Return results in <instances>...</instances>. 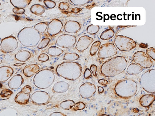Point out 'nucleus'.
Segmentation results:
<instances>
[{"mask_svg":"<svg viewBox=\"0 0 155 116\" xmlns=\"http://www.w3.org/2000/svg\"><path fill=\"white\" fill-rule=\"evenodd\" d=\"M127 65L124 57L118 56L112 58L104 62L101 66V71L104 76L113 77L123 72Z\"/></svg>","mask_w":155,"mask_h":116,"instance_id":"obj_1","label":"nucleus"},{"mask_svg":"<svg viewBox=\"0 0 155 116\" xmlns=\"http://www.w3.org/2000/svg\"><path fill=\"white\" fill-rule=\"evenodd\" d=\"M114 90L117 95L119 97L128 98L135 94L137 90V84L133 80L123 79L116 84Z\"/></svg>","mask_w":155,"mask_h":116,"instance_id":"obj_2","label":"nucleus"},{"mask_svg":"<svg viewBox=\"0 0 155 116\" xmlns=\"http://www.w3.org/2000/svg\"><path fill=\"white\" fill-rule=\"evenodd\" d=\"M140 84L144 90L147 92H155V69L149 70L143 74L140 78Z\"/></svg>","mask_w":155,"mask_h":116,"instance_id":"obj_3","label":"nucleus"},{"mask_svg":"<svg viewBox=\"0 0 155 116\" xmlns=\"http://www.w3.org/2000/svg\"><path fill=\"white\" fill-rule=\"evenodd\" d=\"M115 43L118 49L123 51H129L136 46V43L132 39L121 35L116 37Z\"/></svg>","mask_w":155,"mask_h":116,"instance_id":"obj_4","label":"nucleus"},{"mask_svg":"<svg viewBox=\"0 0 155 116\" xmlns=\"http://www.w3.org/2000/svg\"><path fill=\"white\" fill-rule=\"evenodd\" d=\"M134 62L141 67L145 68H150L153 62L145 52L139 51L136 52L133 56Z\"/></svg>","mask_w":155,"mask_h":116,"instance_id":"obj_5","label":"nucleus"},{"mask_svg":"<svg viewBox=\"0 0 155 116\" xmlns=\"http://www.w3.org/2000/svg\"><path fill=\"white\" fill-rule=\"evenodd\" d=\"M117 50L114 45L111 43L103 44L99 50L98 56L104 59L112 56L117 53Z\"/></svg>","mask_w":155,"mask_h":116,"instance_id":"obj_6","label":"nucleus"},{"mask_svg":"<svg viewBox=\"0 0 155 116\" xmlns=\"http://www.w3.org/2000/svg\"><path fill=\"white\" fill-rule=\"evenodd\" d=\"M31 91L30 86H25L16 95L14 99L15 102L20 105L26 104L28 101Z\"/></svg>","mask_w":155,"mask_h":116,"instance_id":"obj_7","label":"nucleus"},{"mask_svg":"<svg viewBox=\"0 0 155 116\" xmlns=\"http://www.w3.org/2000/svg\"><path fill=\"white\" fill-rule=\"evenodd\" d=\"M80 90V91H81V92L84 91L80 93L82 97L85 98H88L92 97L95 93L96 88L94 84L88 82L81 85Z\"/></svg>","mask_w":155,"mask_h":116,"instance_id":"obj_8","label":"nucleus"},{"mask_svg":"<svg viewBox=\"0 0 155 116\" xmlns=\"http://www.w3.org/2000/svg\"><path fill=\"white\" fill-rule=\"evenodd\" d=\"M24 79L21 75L16 74L14 76L8 81V85L12 90L19 88L23 84Z\"/></svg>","mask_w":155,"mask_h":116,"instance_id":"obj_9","label":"nucleus"},{"mask_svg":"<svg viewBox=\"0 0 155 116\" xmlns=\"http://www.w3.org/2000/svg\"><path fill=\"white\" fill-rule=\"evenodd\" d=\"M13 70L11 67L4 66L0 68V83L8 80L12 76Z\"/></svg>","mask_w":155,"mask_h":116,"instance_id":"obj_10","label":"nucleus"},{"mask_svg":"<svg viewBox=\"0 0 155 116\" xmlns=\"http://www.w3.org/2000/svg\"><path fill=\"white\" fill-rule=\"evenodd\" d=\"M155 99L154 94H147L142 96L139 100V102L141 105L144 107L150 106L154 102Z\"/></svg>","mask_w":155,"mask_h":116,"instance_id":"obj_11","label":"nucleus"},{"mask_svg":"<svg viewBox=\"0 0 155 116\" xmlns=\"http://www.w3.org/2000/svg\"><path fill=\"white\" fill-rule=\"evenodd\" d=\"M39 70V67L37 65L35 64L28 65L24 69L23 73L26 76L29 77L37 72Z\"/></svg>","mask_w":155,"mask_h":116,"instance_id":"obj_12","label":"nucleus"},{"mask_svg":"<svg viewBox=\"0 0 155 116\" xmlns=\"http://www.w3.org/2000/svg\"><path fill=\"white\" fill-rule=\"evenodd\" d=\"M143 68L138 64L132 63L130 64L127 69V73L130 75H137L143 71Z\"/></svg>","mask_w":155,"mask_h":116,"instance_id":"obj_13","label":"nucleus"},{"mask_svg":"<svg viewBox=\"0 0 155 116\" xmlns=\"http://www.w3.org/2000/svg\"><path fill=\"white\" fill-rule=\"evenodd\" d=\"M114 34V31L111 29L106 30L101 34L100 37L104 40H108L112 38Z\"/></svg>","mask_w":155,"mask_h":116,"instance_id":"obj_14","label":"nucleus"},{"mask_svg":"<svg viewBox=\"0 0 155 116\" xmlns=\"http://www.w3.org/2000/svg\"><path fill=\"white\" fill-rule=\"evenodd\" d=\"M74 102L72 100H68L61 102L60 104L61 108L64 110H69L74 105Z\"/></svg>","mask_w":155,"mask_h":116,"instance_id":"obj_15","label":"nucleus"},{"mask_svg":"<svg viewBox=\"0 0 155 116\" xmlns=\"http://www.w3.org/2000/svg\"><path fill=\"white\" fill-rule=\"evenodd\" d=\"M101 42L97 41L93 44L90 50V54L92 56L94 55L97 52L101 45Z\"/></svg>","mask_w":155,"mask_h":116,"instance_id":"obj_16","label":"nucleus"},{"mask_svg":"<svg viewBox=\"0 0 155 116\" xmlns=\"http://www.w3.org/2000/svg\"><path fill=\"white\" fill-rule=\"evenodd\" d=\"M13 93L12 91L8 89H4L0 93V96L2 98H7L10 96Z\"/></svg>","mask_w":155,"mask_h":116,"instance_id":"obj_17","label":"nucleus"},{"mask_svg":"<svg viewBox=\"0 0 155 116\" xmlns=\"http://www.w3.org/2000/svg\"><path fill=\"white\" fill-rule=\"evenodd\" d=\"M155 51L154 48L152 47L147 49L146 51V54L154 61L155 59Z\"/></svg>","mask_w":155,"mask_h":116,"instance_id":"obj_18","label":"nucleus"},{"mask_svg":"<svg viewBox=\"0 0 155 116\" xmlns=\"http://www.w3.org/2000/svg\"><path fill=\"white\" fill-rule=\"evenodd\" d=\"M85 107V104L82 102H80L75 104L74 106L73 109L74 111L82 110Z\"/></svg>","mask_w":155,"mask_h":116,"instance_id":"obj_19","label":"nucleus"},{"mask_svg":"<svg viewBox=\"0 0 155 116\" xmlns=\"http://www.w3.org/2000/svg\"><path fill=\"white\" fill-rule=\"evenodd\" d=\"M90 69L92 72L94 76H96L97 75V66L94 65H92L90 67Z\"/></svg>","mask_w":155,"mask_h":116,"instance_id":"obj_20","label":"nucleus"},{"mask_svg":"<svg viewBox=\"0 0 155 116\" xmlns=\"http://www.w3.org/2000/svg\"><path fill=\"white\" fill-rule=\"evenodd\" d=\"M91 72L90 70L88 69H87L84 72V77L86 79L88 78L91 75Z\"/></svg>","mask_w":155,"mask_h":116,"instance_id":"obj_21","label":"nucleus"},{"mask_svg":"<svg viewBox=\"0 0 155 116\" xmlns=\"http://www.w3.org/2000/svg\"><path fill=\"white\" fill-rule=\"evenodd\" d=\"M49 116H67L65 114L59 112H55L51 113Z\"/></svg>","mask_w":155,"mask_h":116,"instance_id":"obj_22","label":"nucleus"},{"mask_svg":"<svg viewBox=\"0 0 155 116\" xmlns=\"http://www.w3.org/2000/svg\"><path fill=\"white\" fill-rule=\"evenodd\" d=\"M98 83L103 85H106L108 83V82L106 80L101 79L98 81Z\"/></svg>","mask_w":155,"mask_h":116,"instance_id":"obj_23","label":"nucleus"},{"mask_svg":"<svg viewBox=\"0 0 155 116\" xmlns=\"http://www.w3.org/2000/svg\"><path fill=\"white\" fill-rule=\"evenodd\" d=\"M150 114H149L147 112H143L139 113L138 116H150Z\"/></svg>","mask_w":155,"mask_h":116,"instance_id":"obj_24","label":"nucleus"},{"mask_svg":"<svg viewBox=\"0 0 155 116\" xmlns=\"http://www.w3.org/2000/svg\"><path fill=\"white\" fill-rule=\"evenodd\" d=\"M148 45L147 44H145L144 43H141L139 46L140 47L143 48H146L148 47Z\"/></svg>","mask_w":155,"mask_h":116,"instance_id":"obj_25","label":"nucleus"},{"mask_svg":"<svg viewBox=\"0 0 155 116\" xmlns=\"http://www.w3.org/2000/svg\"><path fill=\"white\" fill-rule=\"evenodd\" d=\"M98 91L99 92L102 93L104 91L103 88L101 86H99L98 88Z\"/></svg>","mask_w":155,"mask_h":116,"instance_id":"obj_26","label":"nucleus"},{"mask_svg":"<svg viewBox=\"0 0 155 116\" xmlns=\"http://www.w3.org/2000/svg\"><path fill=\"white\" fill-rule=\"evenodd\" d=\"M133 111L134 113H138L139 111V109L137 108H134L133 109Z\"/></svg>","mask_w":155,"mask_h":116,"instance_id":"obj_27","label":"nucleus"},{"mask_svg":"<svg viewBox=\"0 0 155 116\" xmlns=\"http://www.w3.org/2000/svg\"><path fill=\"white\" fill-rule=\"evenodd\" d=\"M23 64H22V63H20V64H15V65H16V66H20L21 65H22Z\"/></svg>","mask_w":155,"mask_h":116,"instance_id":"obj_28","label":"nucleus"},{"mask_svg":"<svg viewBox=\"0 0 155 116\" xmlns=\"http://www.w3.org/2000/svg\"><path fill=\"white\" fill-rule=\"evenodd\" d=\"M100 116H110L109 115H107V114H102Z\"/></svg>","mask_w":155,"mask_h":116,"instance_id":"obj_29","label":"nucleus"},{"mask_svg":"<svg viewBox=\"0 0 155 116\" xmlns=\"http://www.w3.org/2000/svg\"><path fill=\"white\" fill-rule=\"evenodd\" d=\"M2 84L1 83H0V88H1L2 87Z\"/></svg>","mask_w":155,"mask_h":116,"instance_id":"obj_30","label":"nucleus"}]
</instances>
